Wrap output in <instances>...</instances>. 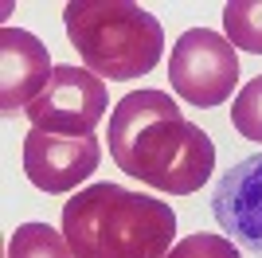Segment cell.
<instances>
[{
    "label": "cell",
    "mask_w": 262,
    "mask_h": 258,
    "mask_svg": "<svg viewBox=\"0 0 262 258\" xmlns=\"http://www.w3.org/2000/svg\"><path fill=\"white\" fill-rule=\"evenodd\" d=\"M211 215L239 250L262 258V153L235 161L211 188Z\"/></svg>",
    "instance_id": "52a82bcc"
},
{
    "label": "cell",
    "mask_w": 262,
    "mask_h": 258,
    "mask_svg": "<svg viewBox=\"0 0 262 258\" xmlns=\"http://www.w3.org/2000/svg\"><path fill=\"white\" fill-rule=\"evenodd\" d=\"M102 161L98 137H63V133H47L32 129L24 137V176L47 196L75 192Z\"/></svg>",
    "instance_id": "8992f818"
},
{
    "label": "cell",
    "mask_w": 262,
    "mask_h": 258,
    "mask_svg": "<svg viewBox=\"0 0 262 258\" xmlns=\"http://www.w3.org/2000/svg\"><path fill=\"white\" fill-rule=\"evenodd\" d=\"M51 55L47 43L35 39L24 28H4L0 32V110L16 114L28 110L51 82Z\"/></svg>",
    "instance_id": "ba28073f"
},
{
    "label": "cell",
    "mask_w": 262,
    "mask_h": 258,
    "mask_svg": "<svg viewBox=\"0 0 262 258\" xmlns=\"http://www.w3.org/2000/svg\"><path fill=\"white\" fill-rule=\"evenodd\" d=\"M176 215L157 196L121 184H90L63 204V239L75 258H164L172 250Z\"/></svg>",
    "instance_id": "7a4b0ae2"
},
{
    "label": "cell",
    "mask_w": 262,
    "mask_h": 258,
    "mask_svg": "<svg viewBox=\"0 0 262 258\" xmlns=\"http://www.w3.org/2000/svg\"><path fill=\"white\" fill-rule=\"evenodd\" d=\"M239 71L243 67L231 39L211 28H188L172 43V55H168V82H172L176 98L200 110L227 102L235 94Z\"/></svg>",
    "instance_id": "277c9868"
},
{
    "label": "cell",
    "mask_w": 262,
    "mask_h": 258,
    "mask_svg": "<svg viewBox=\"0 0 262 258\" xmlns=\"http://www.w3.org/2000/svg\"><path fill=\"white\" fill-rule=\"evenodd\" d=\"M110 157L125 176L164 196H192L215 168V141L180 118L164 90H133L110 114Z\"/></svg>",
    "instance_id": "6da1fadb"
},
{
    "label": "cell",
    "mask_w": 262,
    "mask_h": 258,
    "mask_svg": "<svg viewBox=\"0 0 262 258\" xmlns=\"http://www.w3.org/2000/svg\"><path fill=\"white\" fill-rule=\"evenodd\" d=\"M223 32L235 51L262 55V0H231L223 4Z\"/></svg>",
    "instance_id": "9c48e42d"
},
{
    "label": "cell",
    "mask_w": 262,
    "mask_h": 258,
    "mask_svg": "<svg viewBox=\"0 0 262 258\" xmlns=\"http://www.w3.org/2000/svg\"><path fill=\"white\" fill-rule=\"evenodd\" d=\"M63 24L71 47L98 78H141L164 55L161 20L133 0H71Z\"/></svg>",
    "instance_id": "3957f363"
},
{
    "label": "cell",
    "mask_w": 262,
    "mask_h": 258,
    "mask_svg": "<svg viewBox=\"0 0 262 258\" xmlns=\"http://www.w3.org/2000/svg\"><path fill=\"white\" fill-rule=\"evenodd\" d=\"M164 258H243L239 243L227 235H215V231H200V235H188L180 243H172V250Z\"/></svg>",
    "instance_id": "7c38bea8"
},
{
    "label": "cell",
    "mask_w": 262,
    "mask_h": 258,
    "mask_svg": "<svg viewBox=\"0 0 262 258\" xmlns=\"http://www.w3.org/2000/svg\"><path fill=\"white\" fill-rule=\"evenodd\" d=\"M8 258H75V250H71V243L55 227L24 223L8 239Z\"/></svg>",
    "instance_id": "30bf717a"
},
{
    "label": "cell",
    "mask_w": 262,
    "mask_h": 258,
    "mask_svg": "<svg viewBox=\"0 0 262 258\" xmlns=\"http://www.w3.org/2000/svg\"><path fill=\"white\" fill-rule=\"evenodd\" d=\"M231 125L247 141H258L262 145V75L251 78L235 94V102H231Z\"/></svg>",
    "instance_id": "8fae6325"
},
{
    "label": "cell",
    "mask_w": 262,
    "mask_h": 258,
    "mask_svg": "<svg viewBox=\"0 0 262 258\" xmlns=\"http://www.w3.org/2000/svg\"><path fill=\"white\" fill-rule=\"evenodd\" d=\"M106 82L94 71H78L71 63H59L51 71V82L43 94L24 110L32 129L63 133V137H90L94 125L106 118Z\"/></svg>",
    "instance_id": "5b68a950"
}]
</instances>
